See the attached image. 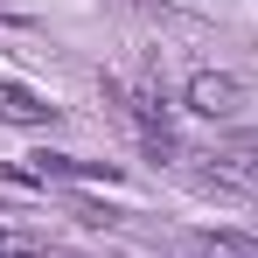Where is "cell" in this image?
Masks as SVG:
<instances>
[{
	"label": "cell",
	"instance_id": "1",
	"mask_svg": "<svg viewBox=\"0 0 258 258\" xmlns=\"http://www.w3.org/2000/svg\"><path fill=\"white\" fill-rule=\"evenodd\" d=\"M0 119H7V126H49V119H56V105L35 98L28 84H7V77H0Z\"/></svg>",
	"mask_w": 258,
	"mask_h": 258
},
{
	"label": "cell",
	"instance_id": "2",
	"mask_svg": "<svg viewBox=\"0 0 258 258\" xmlns=\"http://www.w3.org/2000/svg\"><path fill=\"white\" fill-rule=\"evenodd\" d=\"M133 126H140V140L154 147V154H174V126H168V112H161V98L154 91H133Z\"/></svg>",
	"mask_w": 258,
	"mask_h": 258
},
{
	"label": "cell",
	"instance_id": "3",
	"mask_svg": "<svg viewBox=\"0 0 258 258\" xmlns=\"http://www.w3.org/2000/svg\"><path fill=\"white\" fill-rule=\"evenodd\" d=\"M188 105H196L203 119H216V112H237V84H230V77H210V70H203V77L188 84Z\"/></svg>",
	"mask_w": 258,
	"mask_h": 258
},
{
	"label": "cell",
	"instance_id": "4",
	"mask_svg": "<svg viewBox=\"0 0 258 258\" xmlns=\"http://www.w3.org/2000/svg\"><path fill=\"white\" fill-rule=\"evenodd\" d=\"M188 258H258V237H237V230H216V237H196Z\"/></svg>",
	"mask_w": 258,
	"mask_h": 258
},
{
	"label": "cell",
	"instance_id": "5",
	"mask_svg": "<svg viewBox=\"0 0 258 258\" xmlns=\"http://www.w3.org/2000/svg\"><path fill=\"white\" fill-rule=\"evenodd\" d=\"M223 168L237 174V181H244V188H258V140H237V147H230V154H223Z\"/></svg>",
	"mask_w": 258,
	"mask_h": 258
},
{
	"label": "cell",
	"instance_id": "6",
	"mask_svg": "<svg viewBox=\"0 0 258 258\" xmlns=\"http://www.w3.org/2000/svg\"><path fill=\"white\" fill-rule=\"evenodd\" d=\"M28 258H35V251H28Z\"/></svg>",
	"mask_w": 258,
	"mask_h": 258
}]
</instances>
